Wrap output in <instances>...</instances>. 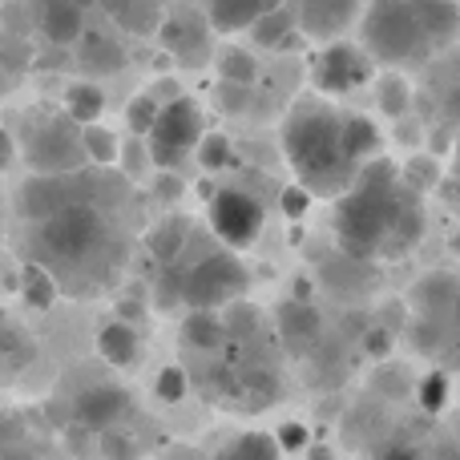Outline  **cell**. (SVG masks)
Masks as SVG:
<instances>
[{
  "label": "cell",
  "instance_id": "30",
  "mask_svg": "<svg viewBox=\"0 0 460 460\" xmlns=\"http://www.w3.org/2000/svg\"><path fill=\"white\" fill-rule=\"evenodd\" d=\"M118 24H121V29H129V32H137V37H150V32H158L162 29L158 0H129V4L121 8Z\"/></svg>",
  "mask_w": 460,
  "mask_h": 460
},
{
  "label": "cell",
  "instance_id": "10",
  "mask_svg": "<svg viewBox=\"0 0 460 460\" xmlns=\"http://www.w3.org/2000/svg\"><path fill=\"white\" fill-rule=\"evenodd\" d=\"M287 13L295 21V32L335 45L359 21V0H291Z\"/></svg>",
  "mask_w": 460,
  "mask_h": 460
},
{
  "label": "cell",
  "instance_id": "7",
  "mask_svg": "<svg viewBox=\"0 0 460 460\" xmlns=\"http://www.w3.org/2000/svg\"><path fill=\"white\" fill-rule=\"evenodd\" d=\"M202 134H207V121H202L199 102H190V97L182 93L178 102L162 105L158 121H154V129H150V162L154 166H162V170H174L186 154L199 150Z\"/></svg>",
  "mask_w": 460,
  "mask_h": 460
},
{
  "label": "cell",
  "instance_id": "1",
  "mask_svg": "<svg viewBox=\"0 0 460 460\" xmlns=\"http://www.w3.org/2000/svg\"><path fill=\"white\" fill-rule=\"evenodd\" d=\"M332 226L348 259H400L424 234V202L412 186H404L396 162L372 158L359 166L351 190L335 199Z\"/></svg>",
  "mask_w": 460,
  "mask_h": 460
},
{
  "label": "cell",
  "instance_id": "2",
  "mask_svg": "<svg viewBox=\"0 0 460 460\" xmlns=\"http://www.w3.org/2000/svg\"><path fill=\"white\" fill-rule=\"evenodd\" d=\"M37 259L57 279V291L89 295L102 291L126 267V238L113 215L102 207V190L61 207L53 218L37 223Z\"/></svg>",
  "mask_w": 460,
  "mask_h": 460
},
{
  "label": "cell",
  "instance_id": "6",
  "mask_svg": "<svg viewBox=\"0 0 460 460\" xmlns=\"http://www.w3.org/2000/svg\"><path fill=\"white\" fill-rule=\"evenodd\" d=\"M24 162L32 178H65L81 174L85 150H81V126L69 118H45L24 134Z\"/></svg>",
  "mask_w": 460,
  "mask_h": 460
},
{
  "label": "cell",
  "instance_id": "11",
  "mask_svg": "<svg viewBox=\"0 0 460 460\" xmlns=\"http://www.w3.org/2000/svg\"><path fill=\"white\" fill-rule=\"evenodd\" d=\"M134 412V396H129L121 384H93L73 400V424L85 432H113L129 420Z\"/></svg>",
  "mask_w": 460,
  "mask_h": 460
},
{
  "label": "cell",
  "instance_id": "23",
  "mask_svg": "<svg viewBox=\"0 0 460 460\" xmlns=\"http://www.w3.org/2000/svg\"><path fill=\"white\" fill-rule=\"evenodd\" d=\"M105 110V93L97 85H89V81H77V85H69V97H65V118L73 121V126H97V118H102Z\"/></svg>",
  "mask_w": 460,
  "mask_h": 460
},
{
  "label": "cell",
  "instance_id": "29",
  "mask_svg": "<svg viewBox=\"0 0 460 460\" xmlns=\"http://www.w3.org/2000/svg\"><path fill=\"white\" fill-rule=\"evenodd\" d=\"M81 150H85V162H93V166H113L121 146L105 126H85L81 129Z\"/></svg>",
  "mask_w": 460,
  "mask_h": 460
},
{
  "label": "cell",
  "instance_id": "38",
  "mask_svg": "<svg viewBox=\"0 0 460 460\" xmlns=\"http://www.w3.org/2000/svg\"><path fill=\"white\" fill-rule=\"evenodd\" d=\"M275 445H279V453H303L307 448V429L303 424H283V429L275 432Z\"/></svg>",
  "mask_w": 460,
  "mask_h": 460
},
{
  "label": "cell",
  "instance_id": "44",
  "mask_svg": "<svg viewBox=\"0 0 460 460\" xmlns=\"http://www.w3.org/2000/svg\"><path fill=\"white\" fill-rule=\"evenodd\" d=\"M8 162H13V137H8L4 129H0V170H4Z\"/></svg>",
  "mask_w": 460,
  "mask_h": 460
},
{
  "label": "cell",
  "instance_id": "20",
  "mask_svg": "<svg viewBox=\"0 0 460 460\" xmlns=\"http://www.w3.org/2000/svg\"><path fill=\"white\" fill-rule=\"evenodd\" d=\"M182 343L194 351H223L226 348V323L215 311H190L182 323Z\"/></svg>",
  "mask_w": 460,
  "mask_h": 460
},
{
  "label": "cell",
  "instance_id": "28",
  "mask_svg": "<svg viewBox=\"0 0 460 460\" xmlns=\"http://www.w3.org/2000/svg\"><path fill=\"white\" fill-rule=\"evenodd\" d=\"M218 73H223V85L251 89L254 77H259V61H254L246 49H223V57H218Z\"/></svg>",
  "mask_w": 460,
  "mask_h": 460
},
{
  "label": "cell",
  "instance_id": "4",
  "mask_svg": "<svg viewBox=\"0 0 460 460\" xmlns=\"http://www.w3.org/2000/svg\"><path fill=\"white\" fill-rule=\"evenodd\" d=\"M359 37L364 49L384 65H420L429 57V37L416 24L408 0H372L359 16Z\"/></svg>",
  "mask_w": 460,
  "mask_h": 460
},
{
  "label": "cell",
  "instance_id": "43",
  "mask_svg": "<svg viewBox=\"0 0 460 460\" xmlns=\"http://www.w3.org/2000/svg\"><path fill=\"white\" fill-rule=\"evenodd\" d=\"M158 186H162V199H178V190H182V182H178V178H170V174H162L158 178Z\"/></svg>",
  "mask_w": 460,
  "mask_h": 460
},
{
  "label": "cell",
  "instance_id": "26",
  "mask_svg": "<svg viewBox=\"0 0 460 460\" xmlns=\"http://www.w3.org/2000/svg\"><path fill=\"white\" fill-rule=\"evenodd\" d=\"M21 295L32 311H49L57 299V279L49 275L40 262H29V267L21 270Z\"/></svg>",
  "mask_w": 460,
  "mask_h": 460
},
{
  "label": "cell",
  "instance_id": "5",
  "mask_svg": "<svg viewBox=\"0 0 460 460\" xmlns=\"http://www.w3.org/2000/svg\"><path fill=\"white\" fill-rule=\"evenodd\" d=\"M243 291H246V267L230 251H210L194 267L182 270V307L190 311L230 307Z\"/></svg>",
  "mask_w": 460,
  "mask_h": 460
},
{
  "label": "cell",
  "instance_id": "16",
  "mask_svg": "<svg viewBox=\"0 0 460 460\" xmlns=\"http://www.w3.org/2000/svg\"><path fill=\"white\" fill-rule=\"evenodd\" d=\"M40 32L53 45H73L85 37V13L73 0H40Z\"/></svg>",
  "mask_w": 460,
  "mask_h": 460
},
{
  "label": "cell",
  "instance_id": "14",
  "mask_svg": "<svg viewBox=\"0 0 460 460\" xmlns=\"http://www.w3.org/2000/svg\"><path fill=\"white\" fill-rule=\"evenodd\" d=\"M416 24L429 37V49H448L460 37V4L456 0H408Z\"/></svg>",
  "mask_w": 460,
  "mask_h": 460
},
{
  "label": "cell",
  "instance_id": "42",
  "mask_svg": "<svg viewBox=\"0 0 460 460\" xmlns=\"http://www.w3.org/2000/svg\"><path fill=\"white\" fill-rule=\"evenodd\" d=\"M364 348H367V356L384 359L392 351V332H384V327H372V332L364 335Z\"/></svg>",
  "mask_w": 460,
  "mask_h": 460
},
{
  "label": "cell",
  "instance_id": "19",
  "mask_svg": "<svg viewBox=\"0 0 460 460\" xmlns=\"http://www.w3.org/2000/svg\"><path fill=\"white\" fill-rule=\"evenodd\" d=\"M343 154H348L356 166L380 158V129H376V121L359 118V113H348V118H343Z\"/></svg>",
  "mask_w": 460,
  "mask_h": 460
},
{
  "label": "cell",
  "instance_id": "35",
  "mask_svg": "<svg viewBox=\"0 0 460 460\" xmlns=\"http://www.w3.org/2000/svg\"><path fill=\"white\" fill-rule=\"evenodd\" d=\"M154 392H158L162 404H178V400H186V392H190V376H186L182 367H162L158 380H154Z\"/></svg>",
  "mask_w": 460,
  "mask_h": 460
},
{
  "label": "cell",
  "instance_id": "27",
  "mask_svg": "<svg viewBox=\"0 0 460 460\" xmlns=\"http://www.w3.org/2000/svg\"><path fill=\"white\" fill-rule=\"evenodd\" d=\"M291 32H295V21L283 4V8H275V13L262 16V21L251 29V37H254V45H262V49H283L287 40H291Z\"/></svg>",
  "mask_w": 460,
  "mask_h": 460
},
{
  "label": "cell",
  "instance_id": "46",
  "mask_svg": "<svg viewBox=\"0 0 460 460\" xmlns=\"http://www.w3.org/2000/svg\"><path fill=\"white\" fill-rule=\"evenodd\" d=\"M453 315H456V323H460V299H456V307H453Z\"/></svg>",
  "mask_w": 460,
  "mask_h": 460
},
{
  "label": "cell",
  "instance_id": "37",
  "mask_svg": "<svg viewBox=\"0 0 460 460\" xmlns=\"http://www.w3.org/2000/svg\"><path fill=\"white\" fill-rule=\"evenodd\" d=\"M97 440H102V445H97V448H102V456H105V460H137V453H142V448H137V440L129 437L126 429L102 432V437H97Z\"/></svg>",
  "mask_w": 460,
  "mask_h": 460
},
{
  "label": "cell",
  "instance_id": "41",
  "mask_svg": "<svg viewBox=\"0 0 460 460\" xmlns=\"http://www.w3.org/2000/svg\"><path fill=\"white\" fill-rule=\"evenodd\" d=\"M372 460H420V453L412 445H404V440H388V445L376 448Z\"/></svg>",
  "mask_w": 460,
  "mask_h": 460
},
{
  "label": "cell",
  "instance_id": "9",
  "mask_svg": "<svg viewBox=\"0 0 460 460\" xmlns=\"http://www.w3.org/2000/svg\"><path fill=\"white\" fill-rule=\"evenodd\" d=\"M262 202L246 190H215L210 199V226L226 246H251L262 234Z\"/></svg>",
  "mask_w": 460,
  "mask_h": 460
},
{
  "label": "cell",
  "instance_id": "33",
  "mask_svg": "<svg viewBox=\"0 0 460 460\" xmlns=\"http://www.w3.org/2000/svg\"><path fill=\"white\" fill-rule=\"evenodd\" d=\"M158 113H162V105L154 102V93H137L134 102L126 105V126L134 129L137 137H150V129H154V121H158Z\"/></svg>",
  "mask_w": 460,
  "mask_h": 460
},
{
  "label": "cell",
  "instance_id": "17",
  "mask_svg": "<svg viewBox=\"0 0 460 460\" xmlns=\"http://www.w3.org/2000/svg\"><path fill=\"white\" fill-rule=\"evenodd\" d=\"M97 351H102L105 364L113 367H134L137 356H142V340H137V332L129 323H105L102 332H97Z\"/></svg>",
  "mask_w": 460,
  "mask_h": 460
},
{
  "label": "cell",
  "instance_id": "15",
  "mask_svg": "<svg viewBox=\"0 0 460 460\" xmlns=\"http://www.w3.org/2000/svg\"><path fill=\"white\" fill-rule=\"evenodd\" d=\"M283 4L287 0H207V24L215 32H243Z\"/></svg>",
  "mask_w": 460,
  "mask_h": 460
},
{
  "label": "cell",
  "instance_id": "36",
  "mask_svg": "<svg viewBox=\"0 0 460 460\" xmlns=\"http://www.w3.org/2000/svg\"><path fill=\"white\" fill-rule=\"evenodd\" d=\"M416 400H420L424 412H440V408L448 404V376H445V372L424 376L420 388H416Z\"/></svg>",
  "mask_w": 460,
  "mask_h": 460
},
{
  "label": "cell",
  "instance_id": "39",
  "mask_svg": "<svg viewBox=\"0 0 460 460\" xmlns=\"http://www.w3.org/2000/svg\"><path fill=\"white\" fill-rule=\"evenodd\" d=\"M279 207H283L287 218H303L307 215V207H311V194L303 190V186H287V190L279 194Z\"/></svg>",
  "mask_w": 460,
  "mask_h": 460
},
{
  "label": "cell",
  "instance_id": "3",
  "mask_svg": "<svg viewBox=\"0 0 460 460\" xmlns=\"http://www.w3.org/2000/svg\"><path fill=\"white\" fill-rule=\"evenodd\" d=\"M283 154L303 190L323 199H343L359 174V166L343 154V113H335L319 97L295 102V110L287 113Z\"/></svg>",
  "mask_w": 460,
  "mask_h": 460
},
{
  "label": "cell",
  "instance_id": "31",
  "mask_svg": "<svg viewBox=\"0 0 460 460\" xmlns=\"http://www.w3.org/2000/svg\"><path fill=\"white\" fill-rule=\"evenodd\" d=\"M376 97H380V110L388 113V118H404L408 105H412V85H408V77H400V73H388V77H380Z\"/></svg>",
  "mask_w": 460,
  "mask_h": 460
},
{
  "label": "cell",
  "instance_id": "18",
  "mask_svg": "<svg viewBox=\"0 0 460 460\" xmlns=\"http://www.w3.org/2000/svg\"><path fill=\"white\" fill-rule=\"evenodd\" d=\"M186 243H190V218L174 215V218H166V223H158V226H154V234H150V254H154V262L170 270L178 259H182Z\"/></svg>",
  "mask_w": 460,
  "mask_h": 460
},
{
  "label": "cell",
  "instance_id": "22",
  "mask_svg": "<svg viewBox=\"0 0 460 460\" xmlns=\"http://www.w3.org/2000/svg\"><path fill=\"white\" fill-rule=\"evenodd\" d=\"M162 40H166L174 53H182V61H199L194 53H202L207 49V29H202L199 21H190V16H174V21H162Z\"/></svg>",
  "mask_w": 460,
  "mask_h": 460
},
{
  "label": "cell",
  "instance_id": "47",
  "mask_svg": "<svg viewBox=\"0 0 460 460\" xmlns=\"http://www.w3.org/2000/svg\"><path fill=\"white\" fill-rule=\"evenodd\" d=\"M0 372H4V356H0Z\"/></svg>",
  "mask_w": 460,
  "mask_h": 460
},
{
  "label": "cell",
  "instance_id": "34",
  "mask_svg": "<svg viewBox=\"0 0 460 460\" xmlns=\"http://www.w3.org/2000/svg\"><path fill=\"white\" fill-rule=\"evenodd\" d=\"M0 65L8 73H21L32 65V45L29 37H16V32H0Z\"/></svg>",
  "mask_w": 460,
  "mask_h": 460
},
{
  "label": "cell",
  "instance_id": "32",
  "mask_svg": "<svg viewBox=\"0 0 460 460\" xmlns=\"http://www.w3.org/2000/svg\"><path fill=\"white\" fill-rule=\"evenodd\" d=\"M230 154H234V146H230L226 134H202L194 158H199L202 170H223V166H230Z\"/></svg>",
  "mask_w": 460,
  "mask_h": 460
},
{
  "label": "cell",
  "instance_id": "8",
  "mask_svg": "<svg viewBox=\"0 0 460 460\" xmlns=\"http://www.w3.org/2000/svg\"><path fill=\"white\" fill-rule=\"evenodd\" d=\"M93 190H102V182H97L93 174H65V178H29V182L16 190V215L24 218V223H45V218H53L61 207H69V202L77 199H89Z\"/></svg>",
  "mask_w": 460,
  "mask_h": 460
},
{
  "label": "cell",
  "instance_id": "40",
  "mask_svg": "<svg viewBox=\"0 0 460 460\" xmlns=\"http://www.w3.org/2000/svg\"><path fill=\"white\" fill-rule=\"evenodd\" d=\"M246 102H251V89H243V85H218V105H223L226 113L246 110Z\"/></svg>",
  "mask_w": 460,
  "mask_h": 460
},
{
  "label": "cell",
  "instance_id": "25",
  "mask_svg": "<svg viewBox=\"0 0 460 460\" xmlns=\"http://www.w3.org/2000/svg\"><path fill=\"white\" fill-rule=\"evenodd\" d=\"M460 299V283L453 275H424L420 283H416V303L424 307V315H432V311H453Z\"/></svg>",
  "mask_w": 460,
  "mask_h": 460
},
{
  "label": "cell",
  "instance_id": "24",
  "mask_svg": "<svg viewBox=\"0 0 460 460\" xmlns=\"http://www.w3.org/2000/svg\"><path fill=\"white\" fill-rule=\"evenodd\" d=\"M215 460H283V453H279L270 432H243V437L226 440Z\"/></svg>",
  "mask_w": 460,
  "mask_h": 460
},
{
  "label": "cell",
  "instance_id": "12",
  "mask_svg": "<svg viewBox=\"0 0 460 460\" xmlns=\"http://www.w3.org/2000/svg\"><path fill=\"white\" fill-rule=\"evenodd\" d=\"M315 89H323V93H351V89H359L367 77H372V61H367L364 49L356 45H343V40H335V45H327L323 53L315 57Z\"/></svg>",
  "mask_w": 460,
  "mask_h": 460
},
{
  "label": "cell",
  "instance_id": "13",
  "mask_svg": "<svg viewBox=\"0 0 460 460\" xmlns=\"http://www.w3.org/2000/svg\"><path fill=\"white\" fill-rule=\"evenodd\" d=\"M275 327H279L283 348H291V351H311L323 340V315L311 303H295V299L283 303L275 315Z\"/></svg>",
  "mask_w": 460,
  "mask_h": 460
},
{
  "label": "cell",
  "instance_id": "45",
  "mask_svg": "<svg viewBox=\"0 0 460 460\" xmlns=\"http://www.w3.org/2000/svg\"><path fill=\"white\" fill-rule=\"evenodd\" d=\"M73 4H77L81 13H85V8H89V4H97V0H73Z\"/></svg>",
  "mask_w": 460,
  "mask_h": 460
},
{
  "label": "cell",
  "instance_id": "21",
  "mask_svg": "<svg viewBox=\"0 0 460 460\" xmlns=\"http://www.w3.org/2000/svg\"><path fill=\"white\" fill-rule=\"evenodd\" d=\"M81 69L93 73V77H105V73H121L126 69V49L110 37H85L81 45Z\"/></svg>",
  "mask_w": 460,
  "mask_h": 460
}]
</instances>
